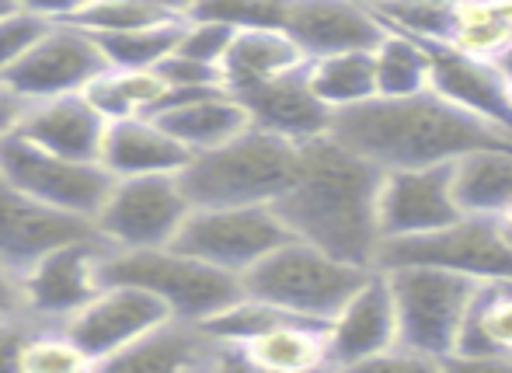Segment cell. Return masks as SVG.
I'll return each instance as SVG.
<instances>
[{"label":"cell","mask_w":512,"mask_h":373,"mask_svg":"<svg viewBox=\"0 0 512 373\" xmlns=\"http://www.w3.org/2000/svg\"><path fill=\"white\" fill-rule=\"evenodd\" d=\"M380 182V164L321 133L297 143V171L272 210L293 238L310 241L342 262L377 269V248L384 241L377 217Z\"/></svg>","instance_id":"1"},{"label":"cell","mask_w":512,"mask_h":373,"mask_svg":"<svg viewBox=\"0 0 512 373\" xmlns=\"http://www.w3.org/2000/svg\"><path fill=\"white\" fill-rule=\"evenodd\" d=\"M328 133L384 171L450 164L478 147H512V133L460 109L432 88L398 98L373 95L331 112Z\"/></svg>","instance_id":"2"},{"label":"cell","mask_w":512,"mask_h":373,"mask_svg":"<svg viewBox=\"0 0 512 373\" xmlns=\"http://www.w3.org/2000/svg\"><path fill=\"white\" fill-rule=\"evenodd\" d=\"M297 171V143L244 126L220 147L199 150L178 171L192 206H272Z\"/></svg>","instance_id":"3"},{"label":"cell","mask_w":512,"mask_h":373,"mask_svg":"<svg viewBox=\"0 0 512 373\" xmlns=\"http://www.w3.org/2000/svg\"><path fill=\"white\" fill-rule=\"evenodd\" d=\"M384 272L398 311V349L384 363L450 367L460 325L481 283L439 265H394Z\"/></svg>","instance_id":"4"},{"label":"cell","mask_w":512,"mask_h":373,"mask_svg":"<svg viewBox=\"0 0 512 373\" xmlns=\"http://www.w3.org/2000/svg\"><path fill=\"white\" fill-rule=\"evenodd\" d=\"M370 269L342 262L328 255L310 241L286 238L279 248H272L262 262H255L241 276V286L248 297L262 300L269 307L293 314V318L328 325L342 304L363 286Z\"/></svg>","instance_id":"5"},{"label":"cell","mask_w":512,"mask_h":373,"mask_svg":"<svg viewBox=\"0 0 512 373\" xmlns=\"http://www.w3.org/2000/svg\"><path fill=\"white\" fill-rule=\"evenodd\" d=\"M102 283L140 286L168 307L171 318L192 321V325H206L209 318L244 297L241 276L216 269L175 245L108 251L102 262Z\"/></svg>","instance_id":"6"},{"label":"cell","mask_w":512,"mask_h":373,"mask_svg":"<svg viewBox=\"0 0 512 373\" xmlns=\"http://www.w3.org/2000/svg\"><path fill=\"white\" fill-rule=\"evenodd\" d=\"M394 265H439L478 283L512 279V234L488 213H460L453 224L429 234L387 238L377 248V269Z\"/></svg>","instance_id":"7"},{"label":"cell","mask_w":512,"mask_h":373,"mask_svg":"<svg viewBox=\"0 0 512 373\" xmlns=\"http://www.w3.org/2000/svg\"><path fill=\"white\" fill-rule=\"evenodd\" d=\"M189 210L178 175H129L112 178L91 224L112 251L164 248L175 241Z\"/></svg>","instance_id":"8"},{"label":"cell","mask_w":512,"mask_h":373,"mask_svg":"<svg viewBox=\"0 0 512 373\" xmlns=\"http://www.w3.org/2000/svg\"><path fill=\"white\" fill-rule=\"evenodd\" d=\"M293 238L272 206H192L171 245L244 276L272 248Z\"/></svg>","instance_id":"9"},{"label":"cell","mask_w":512,"mask_h":373,"mask_svg":"<svg viewBox=\"0 0 512 373\" xmlns=\"http://www.w3.org/2000/svg\"><path fill=\"white\" fill-rule=\"evenodd\" d=\"M0 178L39 203L88 220H95L112 185V175L98 161L53 154L46 147H35L21 133L0 136Z\"/></svg>","instance_id":"10"},{"label":"cell","mask_w":512,"mask_h":373,"mask_svg":"<svg viewBox=\"0 0 512 373\" xmlns=\"http://www.w3.org/2000/svg\"><path fill=\"white\" fill-rule=\"evenodd\" d=\"M105 70L98 42L74 21H49L42 35L4 74V84L21 102H46L60 95H81Z\"/></svg>","instance_id":"11"},{"label":"cell","mask_w":512,"mask_h":373,"mask_svg":"<svg viewBox=\"0 0 512 373\" xmlns=\"http://www.w3.org/2000/svg\"><path fill=\"white\" fill-rule=\"evenodd\" d=\"M108 251L112 248L95 231L88 238L67 241V245L42 255L18 276L21 311L35 321H46V325H63L67 318H74L105 286L102 262Z\"/></svg>","instance_id":"12"},{"label":"cell","mask_w":512,"mask_h":373,"mask_svg":"<svg viewBox=\"0 0 512 373\" xmlns=\"http://www.w3.org/2000/svg\"><path fill=\"white\" fill-rule=\"evenodd\" d=\"M168 318V307L154 293L129 283H105L74 318L63 321V328L81 346L91 367H108L115 356Z\"/></svg>","instance_id":"13"},{"label":"cell","mask_w":512,"mask_h":373,"mask_svg":"<svg viewBox=\"0 0 512 373\" xmlns=\"http://www.w3.org/2000/svg\"><path fill=\"white\" fill-rule=\"evenodd\" d=\"M398 349V311L391 279L384 269H370L342 311L328 321V367H373Z\"/></svg>","instance_id":"14"},{"label":"cell","mask_w":512,"mask_h":373,"mask_svg":"<svg viewBox=\"0 0 512 373\" xmlns=\"http://www.w3.org/2000/svg\"><path fill=\"white\" fill-rule=\"evenodd\" d=\"M377 217L384 241L408 238V234H429L453 224L460 217V206L453 199L450 164L384 171L377 196Z\"/></svg>","instance_id":"15"},{"label":"cell","mask_w":512,"mask_h":373,"mask_svg":"<svg viewBox=\"0 0 512 373\" xmlns=\"http://www.w3.org/2000/svg\"><path fill=\"white\" fill-rule=\"evenodd\" d=\"M88 234H95V224L88 217H74L67 210L39 203L0 178V258L18 276L53 248Z\"/></svg>","instance_id":"16"},{"label":"cell","mask_w":512,"mask_h":373,"mask_svg":"<svg viewBox=\"0 0 512 373\" xmlns=\"http://www.w3.org/2000/svg\"><path fill=\"white\" fill-rule=\"evenodd\" d=\"M283 32L307 60H317L349 49H373L387 25L373 7L356 0H290Z\"/></svg>","instance_id":"17"},{"label":"cell","mask_w":512,"mask_h":373,"mask_svg":"<svg viewBox=\"0 0 512 373\" xmlns=\"http://www.w3.org/2000/svg\"><path fill=\"white\" fill-rule=\"evenodd\" d=\"M237 102L248 112V123L276 133L290 143H307L314 136L328 133L331 109L314 95L307 81V60L272 81L251 84V88L234 91Z\"/></svg>","instance_id":"18"},{"label":"cell","mask_w":512,"mask_h":373,"mask_svg":"<svg viewBox=\"0 0 512 373\" xmlns=\"http://www.w3.org/2000/svg\"><path fill=\"white\" fill-rule=\"evenodd\" d=\"M429 53V88L436 95L450 98L453 105L488 119L499 129L512 133V112L506 105V77L495 70V63L467 56L453 49L450 42L418 39Z\"/></svg>","instance_id":"19"},{"label":"cell","mask_w":512,"mask_h":373,"mask_svg":"<svg viewBox=\"0 0 512 373\" xmlns=\"http://www.w3.org/2000/svg\"><path fill=\"white\" fill-rule=\"evenodd\" d=\"M154 119L182 143L185 150L199 154V150L220 147L223 140L237 136L248 123V112L237 102L234 91H227L223 84L213 88H192V91H171L161 98V105L154 109Z\"/></svg>","instance_id":"20"},{"label":"cell","mask_w":512,"mask_h":373,"mask_svg":"<svg viewBox=\"0 0 512 373\" xmlns=\"http://www.w3.org/2000/svg\"><path fill=\"white\" fill-rule=\"evenodd\" d=\"M108 119L95 105L88 102V95H60L46 98V102H28L25 116L14 133H21L25 140H32L35 147H46L53 154L77 157V161H98V150L105 140Z\"/></svg>","instance_id":"21"},{"label":"cell","mask_w":512,"mask_h":373,"mask_svg":"<svg viewBox=\"0 0 512 373\" xmlns=\"http://www.w3.org/2000/svg\"><path fill=\"white\" fill-rule=\"evenodd\" d=\"M108 367L119 370H213V367H241L234 349L216 342L203 325L168 318L150 328L140 342L115 356Z\"/></svg>","instance_id":"22"},{"label":"cell","mask_w":512,"mask_h":373,"mask_svg":"<svg viewBox=\"0 0 512 373\" xmlns=\"http://www.w3.org/2000/svg\"><path fill=\"white\" fill-rule=\"evenodd\" d=\"M189 161V150L175 140L154 116L112 119L98 150V164L112 178L129 175H178Z\"/></svg>","instance_id":"23"},{"label":"cell","mask_w":512,"mask_h":373,"mask_svg":"<svg viewBox=\"0 0 512 373\" xmlns=\"http://www.w3.org/2000/svg\"><path fill=\"white\" fill-rule=\"evenodd\" d=\"M230 349H234L241 367L272 373L317 370L328 367V325H317V321L304 318H283Z\"/></svg>","instance_id":"24"},{"label":"cell","mask_w":512,"mask_h":373,"mask_svg":"<svg viewBox=\"0 0 512 373\" xmlns=\"http://www.w3.org/2000/svg\"><path fill=\"white\" fill-rule=\"evenodd\" d=\"M307 56L283 28H237L220 60V81L227 91L272 81L286 70L300 67Z\"/></svg>","instance_id":"25"},{"label":"cell","mask_w":512,"mask_h":373,"mask_svg":"<svg viewBox=\"0 0 512 373\" xmlns=\"http://www.w3.org/2000/svg\"><path fill=\"white\" fill-rule=\"evenodd\" d=\"M450 185L460 213H488L512 199V147H478L450 161Z\"/></svg>","instance_id":"26"},{"label":"cell","mask_w":512,"mask_h":373,"mask_svg":"<svg viewBox=\"0 0 512 373\" xmlns=\"http://www.w3.org/2000/svg\"><path fill=\"white\" fill-rule=\"evenodd\" d=\"M88 102L112 123V119H133V116H154L161 98L168 95V81L157 67L143 70H119L105 67L95 81L84 88Z\"/></svg>","instance_id":"27"},{"label":"cell","mask_w":512,"mask_h":373,"mask_svg":"<svg viewBox=\"0 0 512 373\" xmlns=\"http://www.w3.org/2000/svg\"><path fill=\"white\" fill-rule=\"evenodd\" d=\"M307 81L314 95L331 112L359 105L377 95V70H373V49H349L307 60Z\"/></svg>","instance_id":"28"},{"label":"cell","mask_w":512,"mask_h":373,"mask_svg":"<svg viewBox=\"0 0 512 373\" xmlns=\"http://www.w3.org/2000/svg\"><path fill=\"white\" fill-rule=\"evenodd\" d=\"M185 18H164L154 25L129 28V32H112V35H91L98 42L105 67L119 70H143V67H161L178 46Z\"/></svg>","instance_id":"29"},{"label":"cell","mask_w":512,"mask_h":373,"mask_svg":"<svg viewBox=\"0 0 512 373\" xmlns=\"http://www.w3.org/2000/svg\"><path fill=\"white\" fill-rule=\"evenodd\" d=\"M373 70H377V95L384 98L429 91V53L405 32L387 28L384 39L373 46Z\"/></svg>","instance_id":"30"},{"label":"cell","mask_w":512,"mask_h":373,"mask_svg":"<svg viewBox=\"0 0 512 373\" xmlns=\"http://www.w3.org/2000/svg\"><path fill=\"white\" fill-rule=\"evenodd\" d=\"M446 42L460 53L492 63L512 42V21L499 0H457Z\"/></svg>","instance_id":"31"},{"label":"cell","mask_w":512,"mask_h":373,"mask_svg":"<svg viewBox=\"0 0 512 373\" xmlns=\"http://www.w3.org/2000/svg\"><path fill=\"white\" fill-rule=\"evenodd\" d=\"M77 370H91V363L81 353V346L70 339L67 328L35 321L32 335H28L25 349H21L18 373H77Z\"/></svg>","instance_id":"32"},{"label":"cell","mask_w":512,"mask_h":373,"mask_svg":"<svg viewBox=\"0 0 512 373\" xmlns=\"http://www.w3.org/2000/svg\"><path fill=\"white\" fill-rule=\"evenodd\" d=\"M453 4L457 0H384L373 11L394 32H405L411 39L446 42L453 28Z\"/></svg>","instance_id":"33"},{"label":"cell","mask_w":512,"mask_h":373,"mask_svg":"<svg viewBox=\"0 0 512 373\" xmlns=\"http://www.w3.org/2000/svg\"><path fill=\"white\" fill-rule=\"evenodd\" d=\"M164 18H182V14H168L154 4H143V0H88L74 18V25H81L91 35H112L154 25V21Z\"/></svg>","instance_id":"34"},{"label":"cell","mask_w":512,"mask_h":373,"mask_svg":"<svg viewBox=\"0 0 512 373\" xmlns=\"http://www.w3.org/2000/svg\"><path fill=\"white\" fill-rule=\"evenodd\" d=\"M290 0H192L185 18L223 21L230 28H283Z\"/></svg>","instance_id":"35"},{"label":"cell","mask_w":512,"mask_h":373,"mask_svg":"<svg viewBox=\"0 0 512 373\" xmlns=\"http://www.w3.org/2000/svg\"><path fill=\"white\" fill-rule=\"evenodd\" d=\"M237 28L223 25V21H209V18H185L182 21V35H178L175 53L189 56L196 63L220 70V60L227 53L230 39H234Z\"/></svg>","instance_id":"36"},{"label":"cell","mask_w":512,"mask_h":373,"mask_svg":"<svg viewBox=\"0 0 512 373\" xmlns=\"http://www.w3.org/2000/svg\"><path fill=\"white\" fill-rule=\"evenodd\" d=\"M46 25L49 21L35 18V14H28V11H18V7L0 14V81H4L7 70L25 56V49L39 39Z\"/></svg>","instance_id":"37"},{"label":"cell","mask_w":512,"mask_h":373,"mask_svg":"<svg viewBox=\"0 0 512 373\" xmlns=\"http://www.w3.org/2000/svg\"><path fill=\"white\" fill-rule=\"evenodd\" d=\"M157 70H161V77L168 81L171 91H192V88H213V84H223L220 70L189 60V56H182V53H171Z\"/></svg>","instance_id":"38"},{"label":"cell","mask_w":512,"mask_h":373,"mask_svg":"<svg viewBox=\"0 0 512 373\" xmlns=\"http://www.w3.org/2000/svg\"><path fill=\"white\" fill-rule=\"evenodd\" d=\"M35 318H28L25 311L0 314V373H18L21 367V349L25 339L32 335Z\"/></svg>","instance_id":"39"},{"label":"cell","mask_w":512,"mask_h":373,"mask_svg":"<svg viewBox=\"0 0 512 373\" xmlns=\"http://www.w3.org/2000/svg\"><path fill=\"white\" fill-rule=\"evenodd\" d=\"M11 4L42 21H74L88 0H11Z\"/></svg>","instance_id":"40"},{"label":"cell","mask_w":512,"mask_h":373,"mask_svg":"<svg viewBox=\"0 0 512 373\" xmlns=\"http://www.w3.org/2000/svg\"><path fill=\"white\" fill-rule=\"evenodd\" d=\"M21 311V283L18 272L0 258V314H14Z\"/></svg>","instance_id":"41"},{"label":"cell","mask_w":512,"mask_h":373,"mask_svg":"<svg viewBox=\"0 0 512 373\" xmlns=\"http://www.w3.org/2000/svg\"><path fill=\"white\" fill-rule=\"evenodd\" d=\"M21 116H25V102H21V98L14 95L4 81H0V136L14 133L21 123Z\"/></svg>","instance_id":"42"},{"label":"cell","mask_w":512,"mask_h":373,"mask_svg":"<svg viewBox=\"0 0 512 373\" xmlns=\"http://www.w3.org/2000/svg\"><path fill=\"white\" fill-rule=\"evenodd\" d=\"M143 4H154V7H161V11H168V14H189V7H192V0H143Z\"/></svg>","instance_id":"43"},{"label":"cell","mask_w":512,"mask_h":373,"mask_svg":"<svg viewBox=\"0 0 512 373\" xmlns=\"http://www.w3.org/2000/svg\"><path fill=\"white\" fill-rule=\"evenodd\" d=\"M495 70H499V74L502 77H512V42H509V46L506 49H502V53L499 56H495Z\"/></svg>","instance_id":"44"},{"label":"cell","mask_w":512,"mask_h":373,"mask_svg":"<svg viewBox=\"0 0 512 373\" xmlns=\"http://www.w3.org/2000/svg\"><path fill=\"white\" fill-rule=\"evenodd\" d=\"M499 224L506 227V231L512 234V199H509V203H506V206H502V210H499Z\"/></svg>","instance_id":"45"},{"label":"cell","mask_w":512,"mask_h":373,"mask_svg":"<svg viewBox=\"0 0 512 373\" xmlns=\"http://www.w3.org/2000/svg\"><path fill=\"white\" fill-rule=\"evenodd\" d=\"M506 105H509V112H512V77H506Z\"/></svg>","instance_id":"46"},{"label":"cell","mask_w":512,"mask_h":373,"mask_svg":"<svg viewBox=\"0 0 512 373\" xmlns=\"http://www.w3.org/2000/svg\"><path fill=\"white\" fill-rule=\"evenodd\" d=\"M356 4H366V7H380L384 0H356Z\"/></svg>","instance_id":"47"},{"label":"cell","mask_w":512,"mask_h":373,"mask_svg":"<svg viewBox=\"0 0 512 373\" xmlns=\"http://www.w3.org/2000/svg\"><path fill=\"white\" fill-rule=\"evenodd\" d=\"M11 7H14L11 0H0V14H7V11H11Z\"/></svg>","instance_id":"48"}]
</instances>
